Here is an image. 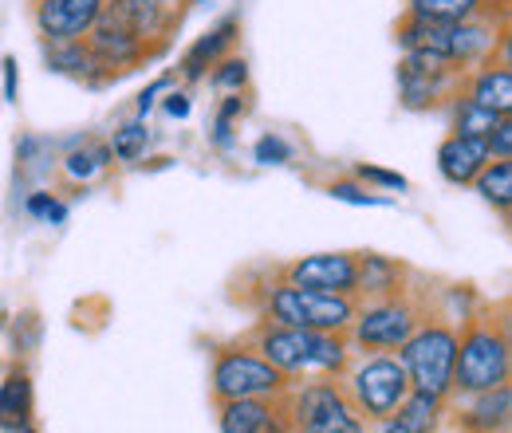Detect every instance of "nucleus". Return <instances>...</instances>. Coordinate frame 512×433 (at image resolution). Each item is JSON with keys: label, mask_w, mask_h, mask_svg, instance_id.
Returning <instances> with one entry per match:
<instances>
[{"label": "nucleus", "mask_w": 512, "mask_h": 433, "mask_svg": "<svg viewBox=\"0 0 512 433\" xmlns=\"http://www.w3.org/2000/svg\"><path fill=\"white\" fill-rule=\"evenodd\" d=\"M473 186H477V193H481L493 209L509 213V205H512V158L485 162V170L473 178Z\"/></svg>", "instance_id": "obj_21"}, {"label": "nucleus", "mask_w": 512, "mask_h": 433, "mask_svg": "<svg viewBox=\"0 0 512 433\" xmlns=\"http://www.w3.org/2000/svg\"><path fill=\"white\" fill-rule=\"evenodd\" d=\"M260 359L272 363L280 374L300 371H339L343 367V343L327 331L304 327H272L260 335Z\"/></svg>", "instance_id": "obj_1"}, {"label": "nucleus", "mask_w": 512, "mask_h": 433, "mask_svg": "<svg viewBox=\"0 0 512 433\" xmlns=\"http://www.w3.org/2000/svg\"><path fill=\"white\" fill-rule=\"evenodd\" d=\"M213 67H217L213 87H221V91H241L249 83V63L245 60H217Z\"/></svg>", "instance_id": "obj_27"}, {"label": "nucleus", "mask_w": 512, "mask_h": 433, "mask_svg": "<svg viewBox=\"0 0 512 433\" xmlns=\"http://www.w3.org/2000/svg\"><path fill=\"white\" fill-rule=\"evenodd\" d=\"M509 382V339L493 327H477L465 343H457L453 386L469 394H485Z\"/></svg>", "instance_id": "obj_4"}, {"label": "nucleus", "mask_w": 512, "mask_h": 433, "mask_svg": "<svg viewBox=\"0 0 512 433\" xmlns=\"http://www.w3.org/2000/svg\"><path fill=\"white\" fill-rule=\"evenodd\" d=\"M103 8L107 0H36V24L52 44L83 40L91 24L103 16Z\"/></svg>", "instance_id": "obj_11"}, {"label": "nucleus", "mask_w": 512, "mask_h": 433, "mask_svg": "<svg viewBox=\"0 0 512 433\" xmlns=\"http://www.w3.org/2000/svg\"><path fill=\"white\" fill-rule=\"evenodd\" d=\"M489 162V146L485 138H469V134H449L438 146V170L453 186H469Z\"/></svg>", "instance_id": "obj_13"}, {"label": "nucleus", "mask_w": 512, "mask_h": 433, "mask_svg": "<svg viewBox=\"0 0 512 433\" xmlns=\"http://www.w3.org/2000/svg\"><path fill=\"white\" fill-rule=\"evenodd\" d=\"M166 111L178 115V119H186V115H190V99H186V95H170V99H166Z\"/></svg>", "instance_id": "obj_33"}, {"label": "nucleus", "mask_w": 512, "mask_h": 433, "mask_svg": "<svg viewBox=\"0 0 512 433\" xmlns=\"http://www.w3.org/2000/svg\"><path fill=\"white\" fill-rule=\"evenodd\" d=\"M276 422L264 398H233L221 402V433H264Z\"/></svg>", "instance_id": "obj_17"}, {"label": "nucleus", "mask_w": 512, "mask_h": 433, "mask_svg": "<svg viewBox=\"0 0 512 433\" xmlns=\"http://www.w3.org/2000/svg\"><path fill=\"white\" fill-rule=\"evenodd\" d=\"M32 414V382L24 371H12L0 386V430L20 433Z\"/></svg>", "instance_id": "obj_18"}, {"label": "nucleus", "mask_w": 512, "mask_h": 433, "mask_svg": "<svg viewBox=\"0 0 512 433\" xmlns=\"http://www.w3.org/2000/svg\"><path fill=\"white\" fill-rule=\"evenodd\" d=\"M485 146H489V158H512V119L501 115L493 130L485 134Z\"/></svg>", "instance_id": "obj_28"}, {"label": "nucleus", "mask_w": 512, "mask_h": 433, "mask_svg": "<svg viewBox=\"0 0 512 433\" xmlns=\"http://www.w3.org/2000/svg\"><path fill=\"white\" fill-rule=\"evenodd\" d=\"M418 331V315L398 304V300H386L367 308L355 319V339L367 347V351H390V347H402L410 335Z\"/></svg>", "instance_id": "obj_10"}, {"label": "nucleus", "mask_w": 512, "mask_h": 433, "mask_svg": "<svg viewBox=\"0 0 512 433\" xmlns=\"http://www.w3.org/2000/svg\"><path fill=\"white\" fill-rule=\"evenodd\" d=\"M4 95L16 99V60H4Z\"/></svg>", "instance_id": "obj_34"}, {"label": "nucleus", "mask_w": 512, "mask_h": 433, "mask_svg": "<svg viewBox=\"0 0 512 433\" xmlns=\"http://www.w3.org/2000/svg\"><path fill=\"white\" fill-rule=\"evenodd\" d=\"M509 410H512V390H509V382H505V386H497V390H485V394L477 398V406L461 418V426L469 433H497L509 426Z\"/></svg>", "instance_id": "obj_16"}, {"label": "nucleus", "mask_w": 512, "mask_h": 433, "mask_svg": "<svg viewBox=\"0 0 512 433\" xmlns=\"http://www.w3.org/2000/svg\"><path fill=\"white\" fill-rule=\"evenodd\" d=\"M107 158H111V150L107 146H95V150H75V154H67L64 170L71 178H95L103 166H107Z\"/></svg>", "instance_id": "obj_26"}, {"label": "nucleus", "mask_w": 512, "mask_h": 433, "mask_svg": "<svg viewBox=\"0 0 512 433\" xmlns=\"http://www.w3.org/2000/svg\"><path fill=\"white\" fill-rule=\"evenodd\" d=\"M457 63L430 56V52H406V60L398 67V87H402V103L410 111H426L434 107L449 91V75Z\"/></svg>", "instance_id": "obj_8"}, {"label": "nucleus", "mask_w": 512, "mask_h": 433, "mask_svg": "<svg viewBox=\"0 0 512 433\" xmlns=\"http://www.w3.org/2000/svg\"><path fill=\"white\" fill-rule=\"evenodd\" d=\"M28 213L32 217H44V221H64L67 209L52 197V193H36V197H28Z\"/></svg>", "instance_id": "obj_31"}, {"label": "nucleus", "mask_w": 512, "mask_h": 433, "mask_svg": "<svg viewBox=\"0 0 512 433\" xmlns=\"http://www.w3.org/2000/svg\"><path fill=\"white\" fill-rule=\"evenodd\" d=\"M438 406H442V398L422 394V390H410L402 398V406L390 418H383L386 422L383 433H430L434 422H438Z\"/></svg>", "instance_id": "obj_14"}, {"label": "nucleus", "mask_w": 512, "mask_h": 433, "mask_svg": "<svg viewBox=\"0 0 512 433\" xmlns=\"http://www.w3.org/2000/svg\"><path fill=\"white\" fill-rule=\"evenodd\" d=\"M233 32H237V20H225L221 28H213L209 36H201L190 52H186V63H182L186 79H201L205 67H213V63L221 60V52L233 44Z\"/></svg>", "instance_id": "obj_20"}, {"label": "nucleus", "mask_w": 512, "mask_h": 433, "mask_svg": "<svg viewBox=\"0 0 512 433\" xmlns=\"http://www.w3.org/2000/svg\"><path fill=\"white\" fill-rule=\"evenodd\" d=\"M497 119H501V115H493L489 107H481V103H473V99H461V103H457V119H453V126H457V134L485 138Z\"/></svg>", "instance_id": "obj_24"}, {"label": "nucleus", "mask_w": 512, "mask_h": 433, "mask_svg": "<svg viewBox=\"0 0 512 433\" xmlns=\"http://www.w3.org/2000/svg\"><path fill=\"white\" fill-rule=\"evenodd\" d=\"M410 12L430 20H473L481 12V0H410Z\"/></svg>", "instance_id": "obj_23"}, {"label": "nucleus", "mask_w": 512, "mask_h": 433, "mask_svg": "<svg viewBox=\"0 0 512 433\" xmlns=\"http://www.w3.org/2000/svg\"><path fill=\"white\" fill-rule=\"evenodd\" d=\"M453 363H457V335L446 327H422L402 343V367L410 378V390L446 398L453 386Z\"/></svg>", "instance_id": "obj_2"}, {"label": "nucleus", "mask_w": 512, "mask_h": 433, "mask_svg": "<svg viewBox=\"0 0 512 433\" xmlns=\"http://www.w3.org/2000/svg\"><path fill=\"white\" fill-rule=\"evenodd\" d=\"M473 103L489 107L493 115H509L512 111V71L509 67H489L473 79V91H469Z\"/></svg>", "instance_id": "obj_19"}, {"label": "nucleus", "mask_w": 512, "mask_h": 433, "mask_svg": "<svg viewBox=\"0 0 512 433\" xmlns=\"http://www.w3.org/2000/svg\"><path fill=\"white\" fill-rule=\"evenodd\" d=\"M103 16L123 24L130 36L146 40V36H158V28H162V0H111L103 8Z\"/></svg>", "instance_id": "obj_15"}, {"label": "nucleus", "mask_w": 512, "mask_h": 433, "mask_svg": "<svg viewBox=\"0 0 512 433\" xmlns=\"http://www.w3.org/2000/svg\"><path fill=\"white\" fill-rule=\"evenodd\" d=\"M268 311L280 327H304V331H327L339 335L351 319H355V304L339 292H312V288H276Z\"/></svg>", "instance_id": "obj_3"}, {"label": "nucleus", "mask_w": 512, "mask_h": 433, "mask_svg": "<svg viewBox=\"0 0 512 433\" xmlns=\"http://www.w3.org/2000/svg\"><path fill=\"white\" fill-rule=\"evenodd\" d=\"M288 280L296 288H312V292H339L351 296L359 292V260L351 252H320V256H304L288 268Z\"/></svg>", "instance_id": "obj_9"}, {"label": "nucleus", "mask_w": 512, "mask_h": 433, "mask_svg": "<svg viewBox=\"0 0 512 433\" xmlns=\"http://www.w3.org/2000/svg\"><path fill=\"white\" fill-rule=\"evenodd\" d=\"M351 394H355V406L367 414V418H390L402 398L410 394V378L406 367L394 363V359H371L363 363L355 378H351Z\"/></svg>", "instance_id": "obj_6"}, {"label": "nucleus", "mask_w": 512, "mask_h": 433, "mask_svg": "<svg viewBox=\"0 0 512 433\" xmlns=\"http://www.w3.org/2000/svg\"><path fill=\"white\" fill-rule=\"evenodd\" d=\"M327 193H331L335 201H351V205H386V197H375L371 189H359V186H351V182H335Z\"/></svg>", "instance_id": "obj_30"}, {"label": "nucleus", "mask_w": 512, "mask_h": 433, "mask_svg": "<svg viewBox=\"0 0 512 433\" xmlns=\"http://www.w3.org/2000/svg\"><path fill=\"white\" fill-rule=\"evenodd\" d=\"M280 390H284V374L276 371L272 363H264L260 355H249V351H229L213 367V394L221 402H233V398H272Z\"/></svg>", "instance_id": "obj_5"}, {"label": "nucleus", "mask_w": 512, "mask_h": 433, "mask_svg": "<svg viewBox=\"0 0 512 433\" xmlns=\"http://www.w3.org/2000/svg\"><path fill=\"white\" fill-rule=\"evenodd\" d=\"M359 288L371 296H386L398 288V264H390L386 256H363L359 260Z\"/></svg>", "instance_id": "obj_22"}, {"label": "nucleus", "mask_w": 512, "mask_h": 433, "mask_svg": "<svg viewBox=\"0 0 512 433\" xmlns=\"http://www.w3.org/2000/svg\"><path fill=\"white\" fill-rule=\"evenodd\" d=\"M292 158V146L284 142V138H260L256 142V162H264V166H280V162H288Z\"/></svg>", "instance_id": "obj_29"}, {"label": "nucleus", "mask_w": 512, "mask_h": 433, "mask_svg": "<svg viewBox=\"0 0 512 433\" xmlns=\"http://www.w3.org/2000/svg\"><path fill=\"white\" fill-rule=\"evenodd\" d=\"M359 178H363V182H379V186H386V189H406V178L386 174V170H375V166H359Z\"/></svg>", "instance_id": "obj_32"}, {"label": "nucleus", "mask_w": 512, "mask_h": 433, "mask_svg": "<svg viewBox=\"0 0 512 433\" xmlns=\"http://www.w3.org/2000/svg\"><path fill=\"white\" fill-rule=\"evenodd\" d=\"M146 142H150L146 126L130 123V126H123V130H115V138H111V154L123 158V162H138V158L146 154Z\"/></svg>", "instance_id": "obj_25"}, {"label": "nucleus", "mask_w": 512, "mask_h": 433, "mask_svg": "<svg viewBox=\"0 0 512 433\" xmlns=\"http://www.w3.org/2000/svg\"><path fill=\"white\" fill-rule=\"evenodd\" d=\"M300 433H363V422L355 414V406L327 382L308 386L296 398V414H292Z\"/></svg>", "instance_id": "obj_7"}, {"label": "nucleus", "mask_w": 512, "mask_h": 433, "mask_svg": "<svg viewBox=\"0 0 512 433\" xmlns=\"http://www.w3.org/2000/svg\"><path fill=\"white\" fill-rule=\"evenodd\" d=\"M87 52H91V60L95 67H119V71H127L130 63L142 56V40L138 36H130L123 24H115L111 16H99L95 24H91V32H87Z\"/></svg>", "instance_id": "obj_12"}]
</instances>
